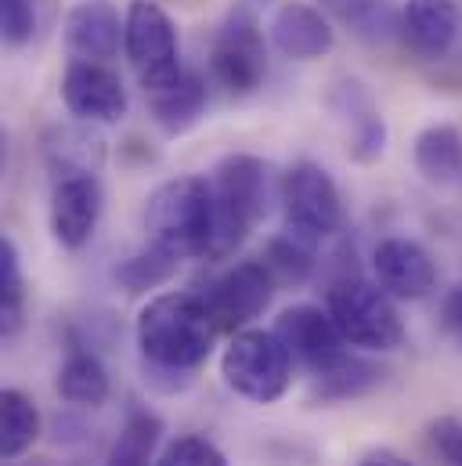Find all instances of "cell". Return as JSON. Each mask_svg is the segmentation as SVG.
Instances as JSON below:
<instances>
[{
	"mask_svg": "<svg viewBox=\"0 0 462 466\" xmlns=\"http://www.w3.org/2000/svg\"><path fill=\"white\" fill-rule=\"evenodd\" d=\"M36 0H0V33L4 44L25 47L36 36Z\"/></svg>",
	"mask_w": 462,
	"mask_h": 466,
	"instance_id": "f1b7e54d",
	"label": "cell"
},
{
	"mask_svg": "<svg viewBox=\"0 0 462 466\" xmlns=\"http://www.w3.org/2000/svg\"><path fill=\"white\" fill-rule=\"evenodd\" d=\"M383 380H387V369L383 365H376V361L346 350V358H340L333 369H326V372L315 376V401H326V405H333V401H354V398L372 394Z\"/></svg>",
	"mask_w": 462,
	"mask_h": 466,
	"instance_id": "7402d4cb",
	"label": "cell"
},
{
	"mask_svg": "<svg viewBox=\"0 0 462 466\" xmlns=\"http://www.w3.org/2000/svg\"><path fill=\"white\" fill-rule=\"evenodd\" d=\"M278 203H282L286 232H293L311 246H322L326 238L344 232V196L322 163H311V159L293 163L278 181Z\"/></svg>",
	"mask_w": 462,
	"mask_h": 466,
	"instance_id": "8992f818",
	"label": "cell"
},
{
	"mask_svg": "<svg viewBox=\"0 0 462 466\" xmlns=\"http://www.w3.org/2000/svg\"><path fill=\"white\" fill-rule=\"evenodd\" d=\"M62 36L73 62H113L126 40V18H119L113 0H76Z\"/></svg>",
	"mask_w": 462,
	"mask_h": 466,
	"instance_id": "2e32d148",
	"label": "cell"
},
{
	"mask_svg": "<svg viewBox=\"0 0 462 466\" xmlns=\"http://www.w3.org/2000/svg\"><path fill=\"white\" fill-rule=\"evenodd\" d=\"M357 466H416V463H408V460L397 456L394 449H372V452H365V456L357 460Z\"/></svg>",
	"mask_w": 462,
	"mask_h": 466,
	"instance_id": "1f68e13d",
	"label": "cell"
},
{
	"mask_svg": "<svg viewBox=\"0 0 462 466\" xmlns=\"http://www.w3.org/2000/svg\"><path fill=\"white\" fill-rule=\"evenodd\" d=\"M95 123H69V127H55L44 137V159H47V174L51 177H65V174H102L105 163V141L91 130Z\"/></svg>",
	"mask_w": 462,
	"mask_h": 466,
	"instance_id": "ac0fdd59",
	"label": "cell"
},
{
	"mask_svg": "<svg viewBox=\"0 0 462 466\" xmlns=\"http://www.w3.org/2000/svg\"><path fill=\"white\" fill-rule=\"evenodd\" d=\"M123 18H126L123 55L145 95L174 87L185 76V66H181V33L166 15V7L159 0H130Z\"/></svg>",
	"mask_w": 462,
	"mask_h": 466,
	"instance_id": "5b68a950",
	"label": "cell"
},
{
	"mask_svg": "<svg viewBox=\"0 0 462 466\" xmlns=\"http://www.w3.org/2000/svg\"><path fill=\"white\" fill-rule=\"evenodd\" d=\"M156 466H231V463L210 438H203V434H181V438H174L159 452Z\"/></svg>",
	"mask_w": 462,
	"mask_h": 466,
	"instance_id": "83f0119b",
	"label": "cell"
},
{
	"mask_svg": "<svg viewBox=\"0 0 462 466\" xmlns=\"http://www.w3.org/2000/svg\"><path fill=\"white\" fill-rule=\"evenodd\" d=\"M462 11L456 0H405L401 22H397V36L405 40V47L419 62L437 66L448 55H456Z\"/></svg>",
	"mask_w": 462,
	"mask_h": 466,
	"instance_id": "5bb4252c",
	"label": "cell"
},
{
	"mask_svg": "<svg viewBox=\"0 0 462 466\" xmlns=\"http://www.w3.org/2000/svg\"><path fill=\"white\" fill-rule=\"evenodd\" d=\"M412 163L423 181L437 188H459L462 185V130L456 123H434L416 134L412 141Z\"/></svg>",
	"mask_w": 462,
	"mask_h": 466,
	"instance_id": "d6986e66",
	"label": "cell"
},
{
	"mask_svg": "<svg viewBox=\"0 0 462 466\" xmlns=\"http://www.w3.org/2000/svg\"><path fill=\"white\" fill-rule=\"evenodd\" d=\"M25 322V275L11 235H0V333L15 337Z\"/></svg>",
	"mask_w": 462,
	"mask_h": 466,
	"instance_id": "4316f807",
	"label": "cell"
},
{
	"mask_svg": "<svg viewBox=\"0 0 462 466\" xmlns=\"http://www.w3.org/2000/svg\"><path fill=\"white\" fill-rule=\"evenodd\" d=\"M275 333L282 337V344L289 354L311 369V376L333 369L340 358H346V344L340 326L333 322L329 311L315 308V304H293L275 319Z\"/></svg>",
	"mask_w": 462,
	"mask_h": 466,
	"instance_id": "7c38bea8",
	"label": "cell"
},
{
	"mask_svg": "<svg viewBox=\"0 0 462 466\" xmlns=\"http://www.w3.org/2000/svg\"><path fill=\"white\" fill-rule=\"evenodd\" d=\"M105 192L98 174H65L51 177V232L55 242L69 253L84 249L102 221Z\"/></svg>",
	"mask_w": 462,
	"mask_h": 466,
	"instance_id": "30bf717a",
	"label": "cell"
},
{
	"mask_svg": "<svg viewBox=\"0 0 462 466\" xmlns=\"http://www.w3.org/2000/svg\"><path fill=\"white\" fill-rule=\"evenodd\" d=\"M326 311L333 315L350 348L387 354L405 344V322L397 315V304L379 282L357 275L336 279L326 293Z\"/></svg>",
	"mask_w": 462,
	"mask_h": 466,
	"instance_id": "277c9868",
	"label": "cell"
},
{
	"mask_svg": "<svg viewBox=\"0 0 462 466\" xmlns=\"http://www.w3.org/2000/svg\"><path fill=\"white\" fill-rule=\"evenodd\" d=\"M134 337L145 361V380L163 390H181L214 354L221 329L199 293L174 289L148 297V304L137 311Z\"/></svg>",
	"mask_w": 462,
	"mask_h": 466,
	"instance_id": "6da1fadb",
	"label": "cell"
},
{
	"mask_svg": "<svg viewBox=\"0 0 462 466\" xmlns=\"http://www.w3.org/2000/svg\"><path fill=\"white\" fill-rule=\"evenodd\" d=\"M430 449L437 452V460L445 466H462V420L459 416H437L427 427Z\"/></svg>",
	"mask_w": 462,
	"mask_h": 466,
	"instance_id": "f546056e",
	"label": "cell"
},
{
	"mask_svg": "<svg viewBox=\"0 0 462 466\" xmlns=\"http://www.w3.org/2000/svg\"><path fill=\"white\" fill-rule=\"evenodd\" d=\"M58 394L65 405L73 409H102L113 394V380L109 369L102 365V358L95 350H87L84 344L69 348L62 369H58Z\"/></svg>",
	"mask_w": 462,
	"mask_h": 466,
	"instance_id": "44dd1931",
	"label": "cell"
},
{
	"mask_svg": "<svg viewBox=\"0 0 462 466\" xmlns=\"http://www.w3.org/2000/svg\"><path fill=\"white\" fill-rule=\"evenodd\" d=\"M315 249L318 246L296 238L293 232H282L275 238H267L260 260L271 271L275 286H304L311 279V271H315Z\"/></svg>",
	"mask_w": 462,
	"mask_h": 466,
	"instance_id": "484cf974",
	"label": "cell"
},
{
	"mask_svg": "<svg viewBox=\"0 0 462 466\" xmlns=\"http://www.w3.org/2000/svg\"><path fill=\"white\" fill-rule=\"evenodd\" d=\"M326 106L344 130L346 156L354 163L368 167L387 152V119L361 80H350V76L336 80L326 95Z\"/></svg>",
	"mask_w": 462,
	"mask_h": 466,
	"instance_id": "8fae6325",
	"label": "cell"
},
{
	"mask_svg": "<svg viewBox=\"0 0 462 466\" xmlns=\"http://www.w3.org/2000/svg\"><path fill=\"white\" fill-rule=\"evenodd\" d=\"M293 354L275 329H242L221 354V376L231 390L253 405L278 401L293 383Z\"/></svg>",
	"mask_w": 462,
	"mask_h": 466,
	"instance_id": "52a82bcc",
	"label": "cell"
},
{
	"mask_svg": "<svg viewBox=\"0 0 462 466\" xmlns=\"http://www.w3.org/2000/svg\"><path fill=\"white\" fill-rule=\"evenodd\" d=\"M267 76V44L256 15L235 4L210 44V80L235 98L253 95Z\"/></svg>",
	"mask_w": 462,
	"mask_h": 466,
	"instance_id": "ba28073f",
	"label": "cell"
},
{
	"mask_svg": "<svg viewBox=\"0 0 462 466\" xmlns=\"http://www.w3.org/2000/svg\"><path fill=\"white\" fill-rule=\"evenodd\" d=\"M177 268H181V260L174 253L145 242L137 253H130L116 264L113 275L126 293H148V289H159L163 282H170L177 275Z\"/></svg>",
	"mask_w": 462,
	"mask_h": 466,
	"instance_id": "d4e9b609",
	"label": "cell"
},
{
	"mask_svg": "<svg viewBox=\"0 0 462 466\" xmlns=\"http://www.w3.org/2000/svg\"><path fill=\"white\" fill-rule=\"evenodd\" d=\"M62 106L80 123H119L126 116V87L109 62H69L62 73Z\"/></svg>",
	"mask_w": 462,
	"mask_h": 466,
	"instance_id": "4fadbf2b",
	"label": "cell"
},
{
	"mask_svg": "<svg viewBox=\"0 0 462 466\" xmlns=\"http://www.w3.org/2000/svg\"><path fill=\"white\" fill-rule=\"evenodd\" d=\"M445 326L459 337V344H462V282L445 297Z\"/></svg>",
	"mask_w": 462,
	"mask_h": 466,
	"instance_id": "4dcf8cb0",
	"label": "cell"
},
{
	"mask_svg": "<svg viewBox=\"0 0 462 466\" xmlns=\"http://www.w3.org/2000/svg\"><path fill=\"white\" fill-rule=\"evenodd\" d=\"M275 289L278 286H275L271 271L264 268V260H238V264L225 268L221 275H214L206 282V289H199V297L206 300L217 329L235 337V333L249 329V322L271 308Z\"/></svg>",
	"mask_w": 462,
	"mask_h": 466,
	"instance_id": "9c48e42d",
	"label": "cell"
},
{
	"mask_svg": "<svg viewBox=\"0 0 462 466\" xmlns=\"http://www.w3.org/2000/svg\"><path fill=\"white\" fill-rule=\"evenodd\" d=\"M264 4H267V0H264Z\"/></svg>",
	"mask_w": 462,
	"mask_h": 466,
	"instance_id": "d6a6232c",
	"label": "cell"
},
{
	"mask_svg": "<svg viewBox=\"0 0 462 466\" xmlns=\"http://www.w3.org/2000/svg\"><path fill=\"white\" fill-rule=\"evenodd\" d=\"M267 36H271V47L293 62L326 58L336 44L329 18L315 4H304V0H286L282 7H275L267 22Z\"/></svg>",
	"mask_w": 462,
	"mask_h": 466,
	"instance_id": "e0dca14e",
	"label": "cell"
},
{
	"mask_svg": "<svg viewBox=\"0 0 462 466\" xmlns=\"http://www.w3.org/2000/svg\"><path fill=\"white\" fill-rule=\"evenodd\" d=\"M372 271H376V282L394 300H423L437 286L434 257L416 238H405V235H390V238H383L376 246Z\"/></svg>",
	"mask_w": 462,
	"mask_h": 466,
	"instance_id": "9a60e30c",
	"label": "cell"
},
{
	"mask_svg": "<svg viewBox=\"0 0 462 466\" xmlns=\"http://www.w3.org/2000/svg\"><path fill=\"white\" fill-rule=\"evenodd\" d=\"M159 434H163V423L156 412L148 409H130L123 427H119V438L109 449V463L105 466H156V449H159Z\"/></svg>",
	"mask_w": 462,
	"mask_h": 466,
	"instance_id": "cb8c5ba5",
	"label": "cell"
},
{
	"mask_svg": "<svg viewBox=\"0 0 462 466\" xmlns=\"http://www.w3.org/2000/svg\"><path fill=\"white\" fill-rule=\"evenodd\" d=\"M40 438V409L36 401L18 390L7 387L0 394V456L4 460H18L25 456Z\"/></svg>",
	"mask_w": 462,
	"mask_h": 466,
	"instance_id": "603a6c76",
	"label": "cell"
},
{
	"mask_svg": "<svg viewBox=\"0 0 462 466\" xmlns=\"http://www.w3.org/2000/svg\"><path fill=\"white\" fill-rule=\"evenodd\" d=\"M210 185H214V235L206 260L221 264L235 257V249L249 238V232L264 225V218L271 214L275 177L260 156L235 152L217 163Z\"/></svg>",
	"mask_w": 462,
	"mask_h": 466,
	"instance_id": "7a4b0ae2",
	"label": "cell"
},
{
	"mask_svg": "<svg viewBox=\"0 0 462 466\" xmlns=\"http://www.w3.org/2000/svg\"><path fill=\"white\" fill-rule=\"evenodd\" d=\"M145 98H148V116H152V123L166 137H181V134H188L203 119V113H206V80L196 69H185V76L174 87L156 91V95H145Z\"/></svg>",
	"mask_w": 462,
	"mask_h": 466,
	"instance_id": "ffe728a7",
	"label": "cell"
},
{
	"mask_svg": "<svg viewBox=\"0 0 462 466\" xmlns=\"http://www.w3.org/2000/svg\"><path fill=\"white\" fill-rule=\"evenodd\" d=\"M148 242L177 260H206L214 235V185L210 177H174L159 185L145 203Z\"/></svg>",
	"mask_w": 462,
	"mask_h": 466,
	"instance_id": "3957f363",
	"label": "cell"
}]
</instances>
